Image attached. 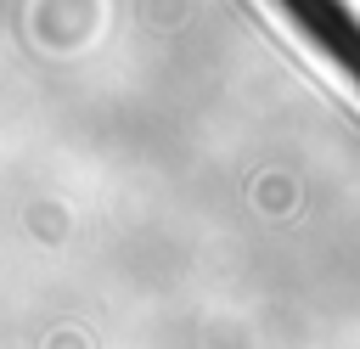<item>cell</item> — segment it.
<instances>
[{"label": "cell", "instance_id": "obj_1", "mask_svg": "<svg viewBox=\"0 0 360 349\" xmlns=\"http://www.w3.org/2000/svg\"><path fill=\"white\" fill-rule=\"evenodd\" d=\"M298 45L360 96V6L354 0H264Z\"/></svg>", "mask_w": 360, "mask_h": 349}]
</instances>
